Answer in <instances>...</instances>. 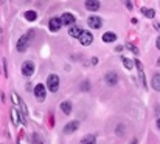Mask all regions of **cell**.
I'll list each match as a JSON object with an SVG mask.
<instances>
[{"instance_id":"6da1fadb","label":"cell","mask_w":160,"mask_h":144,"mask_svg":"<svg viewBox=\"0 0 160 144\" xmlns=\"http://www.w3.org/2000/svg\"><path fill=\"white\" fill-rule=\"evenodd\" d=\"M31 39H33V31H30L28 34H24V36L19 39V42H17V50H19L20 53H24L26 48H28Z\"/></svg>"},{"instance_id":"7a4b0ae2","label":"cell","mask_w":160,"mask_h":144,"mask_svg":"<svg viewBox=\"0 0 160 144\" xmlns=\"http://www.w3.org/2000/svg\"><path fill=\"white\" fill-rule=\"evenodd\" d=\"M47 88L50 90L51 93H56L58 88H59V78L56 74H50L47 78Z\"/></svg>"},{"instance_id":"3957f363","label":"cell","mask_w":160,"mask_h":144,"mask_svg":"<svg viewBox=\"0 0 160 144\" xmlns=\"http://www.w3.org/2000/svg\"><path fill=\"white\" fill-rule=\"evenodd\" d=\"M45 94H47V87L42 84H38L34 87V96L38 101H44L45 99Z\"/></svg>"},{"instance_id":"277c9868","label":"cell","mask_w":160,"mask_h":144,"mask_svg":"<svg viewBox=\"0 0 160 144\" xmlns=\"http://www.w3.org/2000/svg\"><path fill=\"white\" fill-rule=\"evenodd\" d=\"M34 73V64L31 61H25L22 64V74L24 76H31Z\"/></svg>"},{"instance_id":"5b68a950","label":"cell","mask_w":160,"mask_h":144,"mask_svg":"<svg viewBox=\"0 0 160 144\" xmlns=\"http://www.w3.org/2000/svg\"><path fill=\"white\" fill-rule=\"evenodd\" d=\"M87 23L90 28H93V30H98V28H101V25H103V20L99 19L98 16H90L89 17V20H87Z\"/></svg>"},{"instance_id":"8992f818","label":"cell","mask_w":160,"mask_h":144,"mask_svg":"<svg viewBox=\"0 0 160 144\" xmlns=\"http://www.w3.org/2000/svg\"><path fill=\"white\" fill-rule=\"evenodd\" d=\"M79 42L83 45H90L93 42V34L89 33V31H83V34H81V37H79Z\"/></svg>"},{"instance_id":"52a82bcc","label":"cell","mask_w":160,"mask_h":144,"mask_svg":"<svg viewBox=\"0 0 160 144\" xmlns=\"http://www.w3.org/2000/svg\"><path fill=\"white\" fill-rule=\"evenodd\" d=\"M78 127H79V123L78 121H70L68 124H65V127H64V133H73L75 130H78Z\"/></svg>"},{"instance_id":"ba28073f","label":"cell","mask_w":160,"mask_h":144,"mask_svg":"<svg viewBox=\"0 0 160 144\" xmlns=\"http://www.w3.org/2000/svg\"><path fill=\"white\" fill-rule=\"evenodd\" d=\"M61 22H62V25H72L73 26V23H75V16L70 14V12H65V14H62Z\"/></svg>"},{"instance_id":"9c48e42d","label":"cell","mask_w":160,"mask_h":144,"mask_svg":"<svg viewBox=\"0 0 160 144\" xmlns=\"http://www.w3.org/2000/svg\"><path fill=\"white\" fill-rule=\"evenodd\" d=\"M50 30L51 31H59L61 30V26H62V22H61V19H58V17H53L51 20H50Z\"/></svg>"},{"instance_id":"30bf717a","label":"cell","mask_w":160,"mask_h":144,"mask_svg":"<svg viewBox=\"0 0 160 144\" xmlns=\"http://www.w3.org/2000/svg\"><path fill=\"white\" fill-rule=\"evenodd\" d=\"M104 81H106L107 85H115V84L118 82V76H117V73H112V71H111V73L106 74Z\"/></svg>"},{"instance_id":"8fae6325","label":"cell","mask_w":160,"mask_h":144,"mask_svg":"<svg viewBox=\"0 0 160 144\" xmlns=\"http://www.w3.org/2000/svg\"><path fill=\"white\" fill-rule=\"evenodd\" d=\"M68 34H70L72 37H75V39H79V37H81V34H83V30H81L79 26L73 25L72 28L68 30Z\"/></svg>"},{"instance_id":"7c38bea8","label":"cell","mask_w":160,"mask_h":144,"mask_svg":"<svg viewBox=\"0 0 160 144\" xmlns=\"http://www.w3.org/2000/svg\"><path fill=\"white\" fill-rule=\"evenodd\" d=\"M99 6H101V3L97 2V0H93V2H86V8H87L89 11H98Z\"/></svg>"},{"instance_id":"4fadbf2b","label":"cell","mask_w":160,"mask_h":144,"mask_svg":"<svg viewBox=\"0 0 160 144\" xmlns=\"http://www.w3.org/2000/svg\"><path fill=\"white\" fill-rule=\"evenodd\" d=\"M115 39H117V34L115 33H111V31H107V33L103 34V42L111 43V42H115Z\"/></svg>"},{"instance_id":"5bb4252c","label":"cell","mask_w":160,"mask_h":144,"mask_svg":"<svg viewBox=\"0 0 160 144\" xmlns=\"http://www.w3.org/2000/svg\"><path fill=\"white\" fill-rule=\"evenodd\" d=\"M79 144H97V138H95V135H86V136L81 139Z\"/></svg>"},{"instance_id":"9a60e30c","label":"cell","mask_w":160,"mask_h":144,"mask_svg":"<svg viewBox=\"0 0 160 144\" xmlns=\"http://www.w3.org/2000/svg\"><path fill=\"white\" fill-rule=\"evenodd\" d=\"M152 88L157 90V92H160V73L152 76Z\"/></svg>"},{"instance_id":"2e32d148","label":"cell","mask_w":160,"mask_h":144,"mask_svg":"<svg viewBox=\"0 0 160 144\" xmlns=\"http://www.w3.org/2000/svg\"><path fill=\"white\" fill-rule=\"evenodd\" d=\"M61 110L64 112L65 115H68L72 112V104L68 101H64V102H61Z\"/></svg>"},{"instance_id":"e0dca14e","label":"cell","mask_w":160,"mask_h":144,"mask_svg":"<svg viewBox=\"0 0 160 144\" xmlns=\"http://www.w3.org/2000/svg\"><path fill=\"white\" fill-rule=\"evenodd\" d=\"M141 12H143V14L148 17V19H152V17L155 16V11L151 10V8H143V10H141Z\"/></svg>"},{"instance_id":"ac0fdd59","label":"cell","mask_w":160,"mask_h":144,"mask_svg":"<svg viewBox=\"0 0 160 144\" xmlns=\"http://www.w3.org/2000/svg\"><path fill=\"white\" fill-rule=\"evenodd\" d=\"M36 17H38V14H36L34 11H26V12H25V19L30 20V22H34Z\"/></svg>"},{"instance_id":"d6986e66","label":"cell","mask_w":160,"mask_h":144,"mask_svg":"<svg viewBox=\"0 0 160 144\" xmlns=\"http://www.w3.org/2000/svg\"><path fill=\"white\" fill-rule=\"evenodd\" d=\"M11 118H13V124H14V125L19 124V115H17V109H13V110H11Z\"/></svg>"},{"instance_id":"ffe728a7","label":"cell","mask_w":160,"mask_h":144,"mask_svg":"<svg viewBox=\"0 0 160 144\" xmlns=\"http://www.w3.org/2000/svg\"><path fill=\"white\" fill-rule=\"evenodd\" d=\"M123 65H125V68H127V70H131L132 67H134V62H132L131 59H127V57H123Z\"/></svg>"},{"instance_id":"44dd1931","label":"cell","mask_w":160,"mask_h":144,"mask_svg":"<svg viewBox=\"0 0 160 144\" xmlns=\"http://www.w3.org/2000/svg\"><path fill=\"white\" fill-rule=\"evenodd\" d=\"M33 141H34V144H44L42 139H39V135L38 133H33Z\"/></svg>"},{"instance_id":"7402d4cb","label":"cell","mask_w":160,"mask_h":144,"mask_svg":"<svg viewBox=\"0 0 160 144\" xmlns=\"http://www.w3.org/2000/svg\"><path fill=\"white\" fill-rule=\"evenodd\" d=\"M155 45H157V48L160 50V36H159V39H157V43H155Z\"/></svg>"},{"instance_id":"603a6c76","label":"cell","mask_w":160,"mask_h":144,"mask_svg":"<svg viewBox=\"0 0 160 144\" xmlns=\"http://www.w3.org/2000/svg\"><path fill=\"white\" fill-rule=\"evenodd\" d=\"M126 6H127V8H129V10H131V8H132V3H131V2H126Z\"/></svg>"},{"instance_id":"cb8c5ba5","label":"cell","mask_w":160,"mask_h":144,"mask_svg":"<svg viewBox=\"0 0 160 144\" xmlns=\"http://www.w3.org/2000/svg\"><path fill=\"white\" fill-rule=\"evenodd\" d=\"M157 127L160 129V119H157Z\"/></svg>"},{"instance_id":"d4e9b609","label":"cell","mask_w":160,"mask_h":144,"mask_svg":"<svg viewBox=\"0 0 160 144\" xmlns=\"http://www.w3.org/2000/svg\"><path fill=\"white\" fill-rule=\"evenodd\" d=\"M131 144H137V141H135V139H134V141H132V143H131Z\"/></svg>"},{"instance_id":"484cf974","label":"cell","mask_w":160,"mask_h":144,"mask_svg":"<svg viewBox=\"0 0 160 144\" xmlns=\"http://www.w3.org/2000/svg\"><path fill=\"white\" fill-rule=\"evenodd\" d=\"M157 64H159V65H160V59H159V62H157Z\"/></svg>"}]
</instances>
